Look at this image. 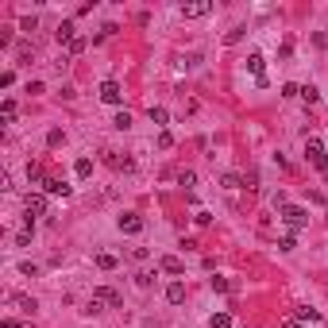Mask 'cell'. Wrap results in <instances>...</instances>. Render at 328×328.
<instances>
[{
    "instance_id": "8d00e7d4",
    "label": "cell",
    "mask_w": 328,
    "mask_h": 328,
    "mask_svg": "<svg viewBox=\"0 0 328 328\" xmlns=\"http://www.w3.org/2000/svg\"><path fill=\"white\" fill-rule=\"evenodd\" d=\"M282 328H301V320H297V317H286V320H282Z\"/></svg>"
},
{
    "instance_id": "f546056e",
    "label": "cell",
    "mask_w": 328,
    "mask_h": 328,
    "mask_svg": "<svg viewBox=\"0 0 328 328\" xmlns=\"http://www.w3.org/2000/svg\"><path fill=\"white\" fill-rule=\"evenodd\" d=\"M294 247H297L294 236H282V240H278V251H294Z\"/></svg>"
},
{
    "instance_id": "d590c367",
    "label": "cell",
    "mask_w": 328,
    "mask_h": 328,
    "mask_svg": "<svg viewBox=\"0 0 328 328\" xmlns=\"http://www.w3.org/2000/svg\"><path fill=\"white\" fill-rule=\"evenodd\" d=\"M104 309V305L101 301H97V297H89V305H85V313H93V317H97V313H101Z\"/></svg>"
},
{
    "instance_id": "74e56055",
    "label": "cell",
    "mask_w": 328,
    "mask_h": 328,
    "mask_svg": "<svg viewBox=\"0 0 328 328\" xmlns=\"http://www.w3.org/2000/svg\"><path fill=\"white\" fill-rule=\"evenodd\" d=\"M0 328H27V324H19V320H12V317H8V320H0Z\"/></svg>"
},
{
    "instance_id": "6da1fadb",
    "label": "cell",
    "mask_w": 328,
    "mask_h": 328,
    "mask_svg": "<svg viewBox=\"0 0 328 328\" xmlns=\"http://www.w3.org/2000/svg\"><path fill=\"white\" fill-rule=\"evenodd\" d=\"M282 220H286L290 228H305V224H309V213H305L301 205H286V208H282Z\"/></svg>"
},
{
    "instance_id": "4dcf8cb0",
    "label": "cell",
    "mask_w": 328,
    "mask_h": 328,
    "mask_svg": "<svg viewBox=\"0 0 328 328\" xmlns=\"http://www.w3.org/2000/svg\"><path fill=\"white\" fill-rule=\"evenodd\" d=\"M178 181H181V185H193V181H197V174H193V170H181Z\"/></svg>"
},
{
    "instance_id": "4316f807",
    "label": "cell",
    "mask_w": 328,
    "mask_h": 328,
    "mask_svg": "<svg viewBox=\"0 0 328 328\" xmlns=\"http://www.w3.org/2000/svg\"><path fill=\"white\" fill-rule=\"evenodd\" d=\"M220 181H224V190H240V174H224Z\"/></svg>"
},
{
    "instance_id": "8fae6325",
    "label": "cell",
    "mask_w": 328,
    "mask_h": 328,
    "mask_svg": "<svg viewBox=\"0 0 328 328\" xmlns=\"http://www.w3.org/2000/svg\"><path fill=\"white\" fill-rule=\"evenodd\" d=\"M166 301H170V305H181V301H185V286H181V282H170V286H166Z\"/></svg>"
},
{
    "instance_id": "e575fe53",
    "label": "cell",
    "mask_w": 328,
    "mask_h": 328,
    "mask_svg": "<svg viewBox=\"0 0 328 328\" xmlns=\"http://www.w3.org/2000/svg\"><path fill=\"white\" fill-rule=\"evenodd\" d=\"M282 97H301V89H297V85H290V81H286V85H282Z\"/></svg>"
},
{
    "instance_id": "ffe728a7",
    "label": "cell",
    "mask_w": 328,
    "mask_h": 328,
    "mask_svg": "<svg viewBox=\"0 0 328 328\" xmlns=\"http://www.w3.org/2000/svg\"><path fill=\"white\" fill-rule=\"evenodd\" d=\"M16 305H19L24 313H35V309H39V305H35V297H27V294H16Z\"/></svg>"
},
{
    "instance_id": "83f0119b",
    "label": "cell",
    "mask_w": 328,
    "mask_h": 328,
    "mask_svg": "<svg viewBox=\"0 0 328 328\" xmlns=\"http://www.w3.org/2000/svg\"><path fill=\"white\" fill-rule=\"evenodd\" d=\"M158 147H162V151L174 147V135H170V131H158Z\"/></svg>"
},
{
    "instance_id": "d4e9b609",
    "label": "cell",
    "mask_w": 328,
    "mask_h": 328,
    "mask_svg": "<svg viewBox=\"0 0 328 328\" xmlns=\"http://www.w3.org/2000/svg\"><path fill=\"white\" fill-rule=\"evenodd\" d=\"M301 101H305V104H317V101H320V93H317L313 85H305V89H301Z\"/></svg>"
},
{
    "instance_id": "f1b7e54d",
    "label": "cell",
    "mask_w": 328,
    "mask_h": 328,
    "mask_svg": "<svg viewBox=\"0 0 328 328\" xmlns=\"http://www.w3.org/2000/svg\"><path fill=\"white\" fill-rule=\"evenodd\" d=\"M193 220H197L201 228H208V224H213V213H205V208H197V216H193Z\"/></svg>"
},
{
    "instance_id": "d6986e66",
    "label": "cell",
    "mask_w": 328,
    "mask_h": 328,
    "mask_svg": "<svg viewBox=\"0 0 328 328\" xmlns=\"http://www.w3.org/2000/svg\"><path fill=\"white\" fill-rule=\"evenodd\" d=\"M108 166H116V170H131V158H120L116 151H108Z\"/></svg>"
},
{
    "instance_id": "9a60e30c",
    "label": "cell",
    "mask_w": 328,
    "mask_h": 328,
    "mask_svg": "<svg viewBox=\"0 0 328 328\" xmlns=\"http://www.w3.org/2000/svg\"><path fill=\"white\" fill-rule=\"evenodd\" d=\"M62 143H66V131H62V128H51V131H46V147H62Z\"/></svg>"
},
{
    "instance_id": "ac0fdd59",
    "label": "cell",
    "mask_w": 328,
    "mask_h": 328,
    "mask_svg": "<svg viewBox=\"0 0 328 328\" xmlns=\"http://www.w3.org/2000/svg\"><path fill=\"white\" fill-rule=\"evenodd\" d=\"M208 328H232V313H216V317L208 320Z\"/></svg>"
},
{
    "instance_id": "484cf974",
    "label": "cell",
    "mask_w": 328,
    "mask_h": 328,
    "mask_svg": "<svg viewBox=\"0 0 328 328\" xmlns=\"http://www.w3.org/2000/svg\"><path fill=\"white\" fill-rule=\"evenodd\" d=\"M112 124H116L120 131H128V128H131V116H128V112H116V120H112Z\"/></svg>"
},
{
    "instance_id": "7c38bea8",
    "label": "cell",
    "mask_w": 328,
    "mask_h": 328,
    "mask_svg": "<svg viewBox=\"0 0 328 328\" xmlns=\"http://www.w3.org/2000/svg\"><path fill=\"white\" fill-rule=\"evenodd\" d=\"M263 62H267L263 54H251V58H247V69L255 74V81H267V78H263Z\"/></svg>"
},
{
    "instance_id": "e0dca14e",
    "label": "cell",
    "mask_w": 328,
    "mask_h": 328,
    "mask_svg": "<svg viewBox=\"0 0 328 328\" xmlns=\"http://www.w3.org/2000/svg\"><path fill=\"white\" fill-rule=\"evenodd\" d=\"M97 267H101V270H116V255L101 251V255H97Z\"/></svg>"
},
{
    "instance_id": "ba28073f",
    "label": "cell",
    "mask_w": 328,
    "mask_h": 328,
    "mask_svg": "<svg viewBox=\"0 0 328 328\" xmlns=\"http://www.w3.org/2000/svg\"><path fill=\"white\" fill-rule=\"evenodd\" d=\"M158 270H162V274H185V263H181L178 255H162V259H158Z\"/></svg>"
},
{
    "instance_id": "7a4b0ae2",
    "label": "cell",
    "mask_w": 328,
    "mask_h": 328,
    "mask_svg": "<svg viewBox=\"0 0 328 328\" xmlns=\"http://www.w3.org/2000/svg\"><path fill=\"white\" fill-rule=\"evenodd\" d=\"M24 208H27V220H35V216H46V197H43V193H27Z\"/></svg>"
},
{
    "instance_id": "603a6c76",
    "label": "cell",
    "mask_w": 328,
    "mask_h": 328,
    "mask_svg": "<svg viewBox=\"0 0 328 328\" xmlns=\"http://www.w3.org/2000/svg\"><path fill=\"white\" fill-rule=\"evenodd\" d=\"M243 31H247V27H232V31L224 35V43H228V46H236V43L243 39Z\"/></svg>"
},
{
    "instance_id": "9c48e42d",
    "label": "cell",
    "mask_w": 328,
    "mask_h": 328,
    "mask_svg": "<svg viewBox=\"0 0 328 328\" xmlns=\"http://www.w3.org/2000/svg\"><path fill=\"white\" fill-rule=\"evenodd\" d=\"M43 193H51V197H69V185L62 178H46L43 181Z\"/></svg>"
},
{
    "instance_id": "836d02e7",
    "label": "cell",
    "mask_w": 328,
    "mask_h": 328,
    "mask_svg": "<svg viewBox=\"0 0 328 328\" xmlns=\"http://www.w3.org/2000/svg\"><path fill=\"white\" fill-rule=\"evenodd\" d=\"M19 274H27V278H35V274H39V267H35V263H24V267H19Z\"/></svg>"
},
{
    "instance_id": "cb8c5ba5",
    "label": "cell",
    "mask_w": 328,
    "mask_h": 328,
    "mask_svg": "<svg viewBox=\"0 0 328 328\" xmlns=\"http://www.w3.org/2000/svg\"><path fill=\"white\" fill-rule=\"evenodd\" d=\"M151 120H155V124H166V120H170V112H166V108H158V104H151Z\"/></svg>"
},
{
    "instance_id": "1f68e13d",
    "label": "cell",
    "mask_w": 328,
    "mask_h": 328,
    "mask_svg": "<svg viewBox=\"0 0 328 328\" xmlns=\"http://www.w3.org/2000/svg\"><path fill=\"white\" fill-rule=\"evenodd\" d=\"M19 27H24V31H35V27H39V19H35V16H24V19H19Z\"/></svg>"
},
{
    "instance_id": "44dd1931",
    "label": "cell",
    "mask_w": 328,
    "mask_h": 328,
    "mask_svg": "<svg viewBox=\"0 0 328 328\" xmlns=\"http://www.w3.org/2000/svg\"><path fill=\"white\" fill-rule=\"evenodd\" d=\"M294 317H297V320H320V313H317V309H309V305H301Z\"/></svg>"
},
{
    "instance_id": "277c9868",
    "label": "cell",
    "mask_w": 328,
    "mask_h": 328,
    "mask_svg": "<svg viewBox=\"0 0 328 328\" xmlns=\"http://www.w3.org/2000/svg\"><path fill=\"white\" fill-rule=\"evenodd\" d=\"M208 12H213V4H208V0H193V4H181V16H185V19H205Z\"/></svg>"
},
{
    "instance_id": "2e32d148",
    "label": "cell",
    "mask_w": 328,
    "mask_h": 328,
    "mask_svg": "<svg viewBox=\"0 0 328 328\" xmlns=\"http://www.w3.org/2000/svg\"><path fill=\"white\" fill-rule=\"evenodd\" d=\"M74 174H78V178H89V174H93V158H78V162H74Z\"/></svg>"
},
{
    "instance_id": "5b68a950",
    "label": "cell",
    "mask_w": 328,
    "mask_h": 328,
    "mask_svg": "<svg viewBox=\"0 0 328 328\" xmlns=\"http://www.w3.org/2000/svg\"><path fill=\"white\" fill-rule=\"evenodd\" d=\"M101 101H104V104H120V101H124L120 81H101Z\"/></svg>"
},
{
    "instance_id": "7402d4cb",
    "label": "cell",
    "mask_w": 328,
    "mask_h": 328,
    "mask_svg": "<svg viewBox=\"0 0 328 328\" xmlns=\"http://www.w3.org/2000/svg\"><path fill=\"white\" fill-rule=\"evenodd\" d=\"M208 286H213L216 294H228V290H232V282H228V278H208Z\"/></svg>"
},
{
    "instance_id": "3957f363",
    "label": "cell",
    "mask_w": 328,
    "mask_h": 328,
    "mask_svg": "<svg viewBox=\"0 0 328 328\" xmlns=\"http://www.w3.org/2000/svg\"><path fill=\"white\" fill-rule=\"evenodd\" d=\"M305 155H309L313 166H320V170H328V151L324 143H317V139H309V147H305Z\"/></svg>"
},
{
    "instance_id": "5bb4252c",
    "label": "cell",
    "mask_w": 328,
    "mask_h": 328,
    "mask_svg": "<svg viewBox=\"0 0 328 328\" xmlns=\"http://www.w3.org/2000/svg\"><path fill=\"white\" fill-rule=\"evenodd\" d=\"M0 116H4V124L16 120V101H12V97H4V104H0Z\"/></svg>"
},
{
    "instance_id": "d6a6232c",
    "label": "cell",
    "mask_w": 328,
    "mask_h": 328,
    "mask_svg": "<svg viewBox=\"0 0 328 328\" xmlns=\"http://www.w3.org/2000/svg\"><path fill=\"white\" fill-rule=\"evenodd\" d=\"M66 51H69V54H81V51H85V39H74V43H69Z\"/></svg>"
},
{
    "instance_id": "52a82bcc",
    "label": "cell",
    "mask_w": 328,
    "mask_h": 328,
    "mask_svg": "<svg viewBox=\"0 0 328 328\" xmlns=\"http://www.w3.org/2000/svg\"><path fill=\"white\" fill-rule=\"evenodd\" d=\"M93 297H97V301H101V305H112V309H120V294H116V290H112V286H97V290H93Z\"/></svg>"
},
{
    "instance_id": "30bf717a",
    "label": "cell",
    "mask_w": 328,
    "mask_h": 328,
    "mask_svg": "<svg viewBox=\"0 0 328 328\" xmlns=\"http://www.w3.org/2000/svg\"><path fill=\"white\" fill-rule=\"evenodd\" d=\"M54 39H58V43H74V39H78V35H74V19H62L58 24V31H54Z\"/></svg>"
},
{
    "instance_id": "8992f818",
    "label": "cell",
    "mask_w": 328,
    "mask_h": 328,
    "mask_svg": "<svg viewBox=\"0 0 328 328\" xmlns=\"http://www.w3.org/2000/svg\"><path fill=\"white\" fill-rule=\"evenodd\" d=\"M120 232L124 236H139V232H143V216H139V213H124L120 216Z\"/></svg>"
},
{
    "instance_id": "4fadbf2b",
    "label": "cell",
    "mask_w": 328,
    "mask_h": 328,
    "mask_svg": "<svg viewBox=\"0 0 328 328\" xmlns=\"http://www.w3.org/2000/svg\"><path fill=\"white\" fill-rule=\"evenodd\" d=\"M27 181H31V185H43V181H46V174H43V166H39V162L27 166Z\"/></svg>"
}]
</instances>
